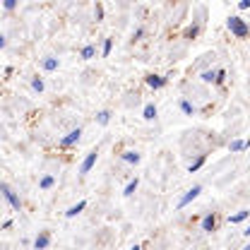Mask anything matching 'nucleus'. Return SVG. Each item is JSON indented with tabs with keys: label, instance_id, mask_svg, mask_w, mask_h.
<instances>
[{
	"label": "nucleus",
	"instance_id": "8",
	"mask_svg": "<svg viewBox=\"0 0 250 250\" xmlns=\"http://www.w3.org/2000/svg\"><path fill=\"white\" fill-rule=\"evenodd\" d=\"M48 243H51L48 233H39V236H36V241H34V250H46L48 248Z\"/></svg>",
	"mask_w": 250,
	"mask_h": 250
},
{
	"label": "nucleus",
	"instance_id": "21",
	"mask_svg": "<svg viewBox=\"0 0 250 250\" xmlns=\"http://www.w3.org/2000/svg\"><path fill=\"white\" fill-rule=\"evenodd\" d=\"M31 87H34L36 92H43V80H41V77H34V80H31Z\"/></svg>",
	"mask_w": 250,
	"mask_h": 250
},
{
	"label": "nucleus",
	"instance_id": "26",
	"mask_svg": "<svg viewBox=\"0 0 250 250\" xmlns=\"http://www.w3.org/2000/svg\"><path fill=\"white\" fill-rule=\"evenodd\" d=\"M2 5H5V10H15V5H17V2H15V0H5Z\"/></svg>",
	"mask_w": 250,
	"mask_h": 250
},
{
	"label": "nucleus",
	"instance_id": "10",
	"mask_svg": "<svg viewBox=\"0 0 250 250\" xmlns=\"http://www.w3.org/2000/svg\"><path fill=\"white\" fill-rule=\"evenodd\" d=\"M142 116H145V121H154V118H156V106H154V104H147Z\"/></svg>",
	"mask_w": 250,
	"mask_h": 250
},
{
	"label": "nucleus",
	"instance_id": "30",
	"mask_svg": "<svg viewBox=\"0 0 250 250\" xmlns=\"http://www.w3.org/2000/svg\"><path fill=\"white\" fill-rule=\"evenodd\" d=\"M243 250H250V243H248V246H246V248H243Z\"/></svg>",
	"mask_w": 250,
	"mask_h": 250
},
{
	"label": "nucleus",
	"instance_id": "25",
	"mask_svg": "<svg viewBox=\"0 0 250 250\" xmlns=\"http://www.w3.org/2000/svg\"><path fill=\"white\" fill-rule=\"evenodd\" d=\"M238 10H250V0H241L238 2Z\"/></svg>",
	"mask_w": 250,
	"mask_h": 250
},
{
	"label": "nucleus",
	"instance_id": "9",
	"mask_svg": "<svg viewBox=\"0 0 250 250\" xmlns=\"http://www.w3.org/2000/svg\"><path fill=\"white\" fill-rule=\"evenodd\" d=\"M147 84H149L152 89H161V87L166 84V77H159V75H149V77H147Z\"/></svg>",
	"mask_w": 250,
	"mask_h": 250
},
{
	"label": "nucleus",
	"instance_id": "4",
	"mask_svg": "<svg viewBox=\"0 0 250 250\" xmlns=\"http://www.w3.org/2000/svg\"><path fill=\"white\" fill-rule=\"evenodd\" d=\"M80 137H82V127H77V130L67 132V135L61 140V145L62 147H72V145H77V142H80Z\"/></svg>",
	"mask_w": 250,
	"mask_h": 250
},
{
	"label": "nucleus",
	"instance_id": "28",
	"mask_svg": "<svg viewBox=\"0 0 250 250\" xmlns=\"http://www.w3.org/2000/svg\"><path fill=\"white\" fill-rule=\"evenodd\" d=\"M243 233H246V236H248V238H250V226H248V229H246V231H243Z\"/></svg>",
	"mask_w": 250,
	"mask_h": 250
},
{
	"label": "nucleus",
	"instance_id": "11",
	"mask_svg": "<svg viewBox=\"0 0 250 250\" xmlns=\"http://www.w3.org/2000/svg\"><path fill=\"white\" fill-rule=\"evenodd\" d=\"M53 186H56V178H53V176H43V178H41V183H39L41 190H51Z\"/></svg>",
	"mask_w": 250,
	"mask_h": 250
},
{
	"label": "nucleus",
	"instance_id": "5",
	"mask_svg": "<svg viewBox=\"0 0 250 250\" xmlns=\"http://www.w3.org/2000/svg\"><path fill=\"white\" fill-rule=\"evenodd\" d=\"M96 156H99V152H96V149H92V152L87 154V159H84V161H82V166H80V173H82V176L92 171V166L96 164Z\"/></svg>",
	"mask_w": 250,
	"mask_h": 250
},
{
	"label": "nucleus",
	"instance_id": "7",
	"mask_svg": "<svg viewBox=\"0 0 250 250\" xmlns=\"http://www.w3.org/2000/svg\"><path fill=\"white\" fill-rule=\"evenodd\" d=\"M84 207H87V200H80L77 205H72V207L65 212V217H67V219H75L77 214H80V212H82V209H84Z\"/></svg>",
	"mask_w": 250,
	"mask_h": 250
},
{
	"label": "nucleus",
	"instance_id": "24",
	"mask_svg": "<svg viewBox=\"0 0 250 250\" xmlns=\"http://www.w3.org/2000/svg\"><path fill=\"white\" fill-rule=\"evenodd\" d=\"M96 20H104V5L96 2Z\"/></svg>",
	"mask_w": 250,
	"mask_h": 250
},
{
	"label": "nucleus",
	"instance_id": "1",
	"mask_svg": "<svg viewBox=\"0 0 250 250\" xmlns=\"http://www.w3.org/2000/svg\"><path fill=\"white\" fill-rule=\"evenodd\" d=\"M226 27L231 29V34H233V36H238V39H246V36H248V24H246L241 17H236V15H233V17H229Z\"/></svg>",
	"mask_w": 250,
	"mask_h": 250
},
{
	"label": "nucleus",
	"instance_id": "6",
	"mask_svg": "<svg viewBox=\"0 0 250 250\" xmlns=\"http://www.w3.org/2000/svg\"><path fill=\"white\" fill-rule=\"evenodd\" d=\"M214 229H217V217H214V212H212V214H207V217L202 219V231L212 233Z\"/></svg>",
	"mask_w": 250,
	"mask_h": 250
},
{
	"label": "nucleus",
	"instance_id": "3",
	"mask_svg": "<svg viewBox=\"0 0 250 250\" xmlns=\"http://www.w3.org/2000/svg\"><path fill=\"white\" fill-rule=\"evenodd\" d=\"M200 192H202V186H192V188H190V190L186 192V195H183V197L178 200V209H186L188 205H190V202H192V200H195V197H197Z\"/></svg>",
	"mask_w": 250,
	"mask_h": 250
},
{
	"label": "nucleus",
	"instance_id": "22",
	"mask_svg": "<svg viewBox=\"0 0 250 250\" xmlns=\"http://www.w3.org/2000/svg\"><path fill=\"white\" fill-rule=\"evenodd\" d=\"M96 118H99V123H101V125H106L108 121H111V113H108V111H101Z\"/></svg>",
	"mask_w": 250,
	"mask_h": 250
},
{
	"label": "nucleus",
	"instance_id": "18",
	"mask_svg": "<svg viewBox=\"0 0 250 250\" xmlns=\"http://www.w3.org/2000/svg\"><path fill=\"white\" fill-rule=\"evenodd\" d=\"M202 164H205V154L200 156L195 164H190V168H188V171H190V173H195V171H200V168H202Z\"/></svg>",
	"mask_w": 250,
	"mask_h": 250
},
{
	"label": "nucleus",
	"instance_id": "20",
	"mask_svg": "<svg viewBox=\"0 0 250 250\" xmlns=\"http://www.w3.org/2000/svg\"><path fill=\"white\" fill-rule=\"evenodd\" d=\"M181 111H183L186 116H192V104H190V101H186V99H183V101H181Z\"/></svg>",
	"mask_w": 250,
	"mask_h": 250
},
{
	"label": "nucleus",
	"instance_id": "16",
	"mask_svg": "<svg viewBox=\"0 0 250 250\" xmlns=\"http://www.w3.org/2000/svg\"><path fill=\"white\" fill-rule=\"evenodd\" d=\"M137 183H140V181L135 178V181H130V183L125 186V190H123V195H125V197H130V195H132V192L137 190Z\"/></svg>",
	"mask_w": 250,
	"mask_h": 250
},
{
	"label": "nucleus",
	"instance_id": "23",
	"mask_svg": "<svg viewBox=\"0 0 250 250\" xmlns=\"http://www.w3.org/2000/svg\"><path fill=\"white\" fill-rule=\"evenodd\" d=\"M111 48H113V41H111V39H106V41H104V51H101V53H104V58L111 53Z\"/></svg>",
	"mask_w": 250,
	"mask_h": 250
},
{
	"label": "nucleus",
	"instance_id": "14",
	"mask_svg": "<svg viewBox=\"0 0 250 250\" xmlns=\"http://www.w3.org/2000/svg\"><path fill=\"white\" fill-rule=\"evenodd\" d=\"M123 161H127V164H140V154L137 152H125Z\"/></svg>",
	"mask_w": 250,
	"mask_h": 250
},
{
	"label": "nucleus",
	"instance_id": "13",
	"mask_svg": "<svg viewBox=\"0 0 250 250\" xmlns=\"http://www.w3.org/2000/svg\"><path fill=\"white\" fill-rule=\"evenodd\" d=\"M248 147H250V142H243V140H233L231 142V152H243Z\"/></svg>",
	"mask_w": 250,
	"mask_h": 250
},
{
	"label": "nucleus",
	"instance_id": "15",
	"mask_svg": "<svg viewBox=\"0 0 250 250\" xmlns=\"http://www.w3.org/2000/svg\"><path fill=\"white\" fill-rule=\"evenodd\" d=\"M202 82H207V84H209V82H217V72H214V70H205V72H202Z\"/></svg>",
	"mask_w": 250,
	"mask_h": 250
},
{
	"label": "nucleus",
	"instance_id": "19",
	"mask_svg": "<svg viewBox=\"0 0 250 250\" xmlns=\"http://www.w3.org/2000/svg\"><path fill=\"white\" fill-rule=\"evenodd\" d=\"M94 53H96V51H94V46H84V48H82V58H84V61L94 58Z\"/></svg>",
	"mask_w": 250,
	"mask_h": 250
},
{
	"label": "nucleus",
	"instance_id": "12",
	"mask_svg": "<svg viewBox=\"0 0 250 250\" xmlns=\"http://www.w3.org/2000/svg\"><path fill=\"white\" fill-rule=\"evenodd\" d=\"M250 217V209H243V212H238V214H233V217H229L231 224H241V221H246Z\"/></svg>",
	"mask_w": 250,
	"mask_h": 250
},
{
	"label": "nucleus",
	"instance_id": "29",
	"mask_svg": "<svg viewBox=\"0 0 250 250\" xmlns=\"http://www.w3.org/2000/svg\"><path fill=\"white\" fill-rule=\"evenodd\" d=\"M130 250H142V248H140V246H132V248H130Z\"/></svg>",
	"mask_w": 250,
	"mask_h": 250
},
{
	"label": "nucleus",
	"instance_id": "17",
	"mask_svg": "<svg viewBox=\"0 0 250 250\" xmlns=\"http://www.w3.org/2000/svg\"><path fill=\"white\" fill-rule=\"evenodd\" d=\"M56 67H58V58H46V61H43V70L51 72V70H56Z\"/></svg>",
	"mask_w": 250,
	"mask_h": 250
},
{
	"label": "nucleus",
	"instance_id": "2",
	"mask_svg": "<svg viewBox=\"0 0 250 250\" xmlns=\"http://www.w3.org/2000/svg\"><path fill=\"white\" fill-rule=\"evenodd\" d=\"M0 190H2V197L12 205V209H17V212H20V209H22V202H20V197L10 190V186H7V183H2V186H0Z\"/></svg>",
	"mask_w": 250,
	"mask_h": 250
},
{
	"label": "nucleus",
	"instance_id": "27",
	"mask_svg": "<svg viewBox=\"0 0 250 250\" xmlns=\"http://www.w3.org/2000/svg\"><path fill=\"white\" fill-rule=\"evenodd\" d=\"M224 77H226V72H224V70H217V84L224 82Z\"/></svg>",
	"mask_w": 250,
	"mask_h": 250
}]
</instances>
